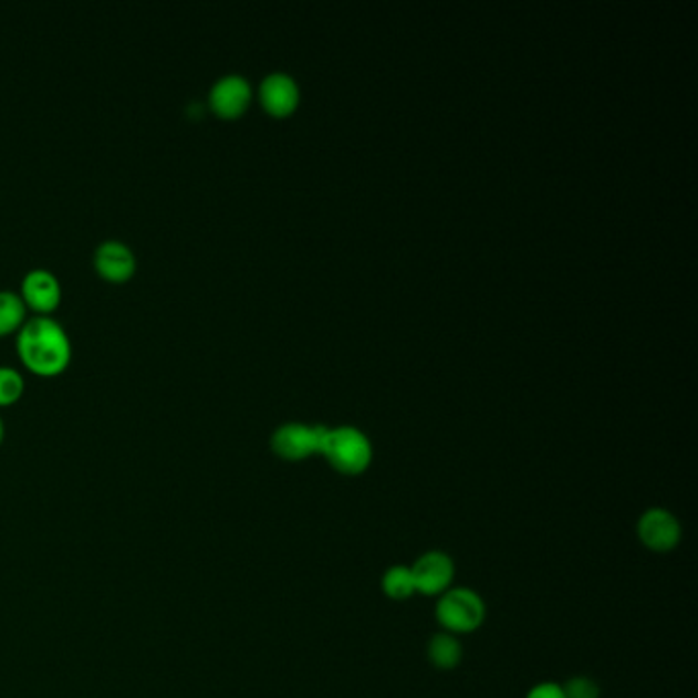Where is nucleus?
Masks as SVG:
<instances>
[{"instance_id":"nucleus-1","label":"nucleus","mask_w":698,"mask_h":698,"mask_svg":"<svg viewBox=\"0 0 698 698\" xmlns=\"http://www.w3.org/2000/svg\"><path fill=\"white\" fill-rule=\"evenodd\" d=\"M17 351L29 369L40 375H54L69 365L72 344L62 324L52 315L42 314L21 326Z\"/></svg>"},{"instance_id":"nucleus-2","label":"nucleus","mask_w":698,"mask_h":698,"mask_svg":"<svg viewBox=\"0 0 698 698\" xmlns=\"http://www.w3.org/2000/svg\"><path fill=\"white\" fill-rule=\"evenodd\" d=\"M437 618L449 633H471L480 629L486 618V604L473 590H449L438 601Z\"/></svg>"},{"instance_id":"nucleus-3","label":"nucleus","mask_w":698,"mask_h":698,"mask_svg":"<svg viewBox=\"0 0 698 698\" xmlns=\"http://www.w3.org/2000/svg\"><path fill=\"white\" fill-rule=\"evenodd\" d=\"M324 455L338 471L355 476L365 471L371 461V445L363 433L356 428L330 430Z\"/></svg>"},{"instance_id":"nucleus-4","label":"nucleus","mask_w":698,"mask_h":698,"mask_svg":"<svg viewBox=\"0 0 698 698\" xmlns=\"http://www.w3.org/2000/svg\"><path fill=\"white\" fill-rule=\"evenodd\" d=\"M330 430L324 426L285 425L273 435V449L285 459H303L324 452Z\"/></svg>"},{"instance_id":"nucleus-5","label":"nucleus","mask_w":698,"mask_h":698,"mask_svg":"<svg viewBox=\"0 0 698 698\" xmlns=\"http://www.w3.org/2000/svg\"><path fill=\"white\" fill-rule=\"evenodd\" d=\"M637 534L645 548L656 553H668L680 543L683 529L671 512L664 508H652L639 519Z\"/></svg>"},{"instance_id":"nucleus-6","label":"nucleus","mask_w":698,"mask_h":698,"mask_svg":"<svg viewBox=\"0 0 698 698\" xmlns=\"http://www.w3.org/2000/svg\"><path fill=\"white\" fill-rule=\"evenodd\" d=\"M416 592L435 596L451 586L455 577L452 560L442 551H428L410 567Z\"/></svg>"},{"instance_id":"nucleus-7","label":"nucleus","mask_w":698,"mask_h":698,"mask_svg":"<svg viewBox=\"0 0 698 698\" xmlns=\"http://www.w3.org/2000/svg\"><path fill=\"white\" fill-rule=\"evenodd\" d=\"M250 101V84L238 74H228L219 79L209 91V103L219 115L236 117L240 115Z\"/></svg>"},{"instance_id":"nucleus-8","label":"nucleus","mask_w":698,"mask_h":698,"mask_svg":"<svg viewBox=\"0 0 698 698\" xmlns=\"http://www.w3.org/2000/svg\"><path fill=\"white\" fill-rule=\"evenodd\" d=\"M95 267L110 281H125L136 271V254L124 242L107 240L96 247Z\"/></svg>"},{"instance_id":"nucleus-9","label":"nucleus","mask_w":698,"mask_h":698,"mask_svg":"<svg viewBox=\"0 0 698 698\" xmlns=\"http://www.w3.org/2000/svg\"><path fill=\"white\" fill-rule=\"evenodd\" d=\"M23 300L35 308L38 312H52L62 298L60 281L52 271L48 269H33L25 274L23 285H21Z\"/></svg>"},{"instance_id":"nucleus-10","label":"nucleus","mask_w":698,"mask_h":698,"mask_svg":"<svg viewBox=\"0 0 698 698\" xmlns=\"http://www.w3.org/2000/svg\"><path fill=\"white\" fill-rule=\"evenodd\" d=\"M264 107L274 115H285L298 103V86L288 74H271L261 84Z\"/></svg>"},{"instance_id":"nucleus-11","label":"nucleus","mask_w":698,"mask_h":698,"mask_svg":"<svg viewBox=\"0 0 698 698\" xmlns=\"http://www.w3.org/2000/svg\"><path fill=\"white\" fill-rule=\"evenodd\" d=\"M461 656V644L452 633H437L428 644V659L438 670L457 668Z\"/></svg>"},{"instance_id":"nucleus-12","label":"nucleus","mask_w":698,"mask_h":698,"mask_svg":"<svg viewBox=\"0 0 698 698\" xmlns=\"http://www.w3.org/2000/svg\"><path fill=\"white\" fill-rule=\"evenodd\" d=\"M382 588H384L385 596L392 598V601H408L411 594L416 592L410 567L396 565V567L387 570L384 580H382Z\"/></svg>"},{"instance_id":"nucleus-13","label":"nucleus","mask_w":698,"mask_h":698,"mask_svg":"<svg viewBox=\"0 0 698 698\" xmlns=\"http://www.w3.org/2000/svg\"><path fill=\"white\" fill-rule=\"evenodd\" d=\"M25 317V302L14 291H0V334H7L21 324Z\"/></svg>"},{"instance_id":"nucleus-14","label":"nucleus","mask_w":698,"mask_h":698,"mask_svg":"<svg viewBox=\"0 0 698 698\" xmlns=\"http://www.w3.org/2000/svg\"><path fill=\"white\" fill-rule=\"evenodd\" d=\"M25 389L23 375L13 367H0V406L19 399Z\"/></svg>"},{"instance_id":"nucleus-15","label":"nucleus","mask_w":698,"mask_h":698,"mask_svg":"<svg viewBox=\"0 0 698 698\" xmlns=\"http://www.w3.org/2000/svg\"><path fill=\"white\" fill-rule=\"evenodd\" d=\"M562 690L565 698H601V688L584 676L567 680V685L562 686Z\"/></svg>"},{"instance_id":"nucleus-16","label":"nucleus","mask_w":698,"mask_h":698,"mask_svg":"<svg viewBox=\"0 0 698 698\" xmlns=\"http://www.w3.org/2000/svg\"><path fill=\"white\" fill-rule=\"evenodd\" d=\"M527 698H565V695H563L562 686L543 683V685L534 686Z\"/></svg>"},{"instance_id":"nucleus-17","label":"nucleus","mask_w":698,"mask_h":698,"mask_svg":"<svg viewBox=\"0 0 698 698\" xmlns=\"http://www.w3.org/2000/svg\"><path fill=\"white\" fill-rule=\"evenodd\" d=\"M2 437H4V425H2V418H0V442H2Z\"/></svg>"}]
</instances>
